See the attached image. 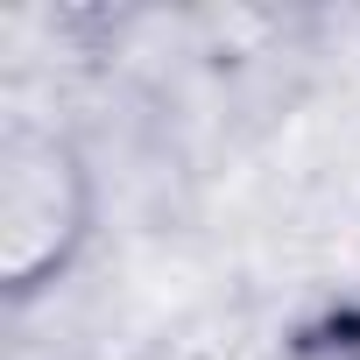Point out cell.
<instances>
[{
    "label": "cell",
    "mask_w": 360,
    "mask_h": 360,
    "mask_svg": "<svg viewBox=\"0 0 360 360\" xmlns=\"http://www.w3.org/2000/svg\"><path fill=\"white\" fill-rule=\"evenodd\" d=\"M99 233V169L71 127L8 120L0 134V297L15 311L64 290Z\"/></svg>",
    "instance_id": "1"
}]
</instances>
